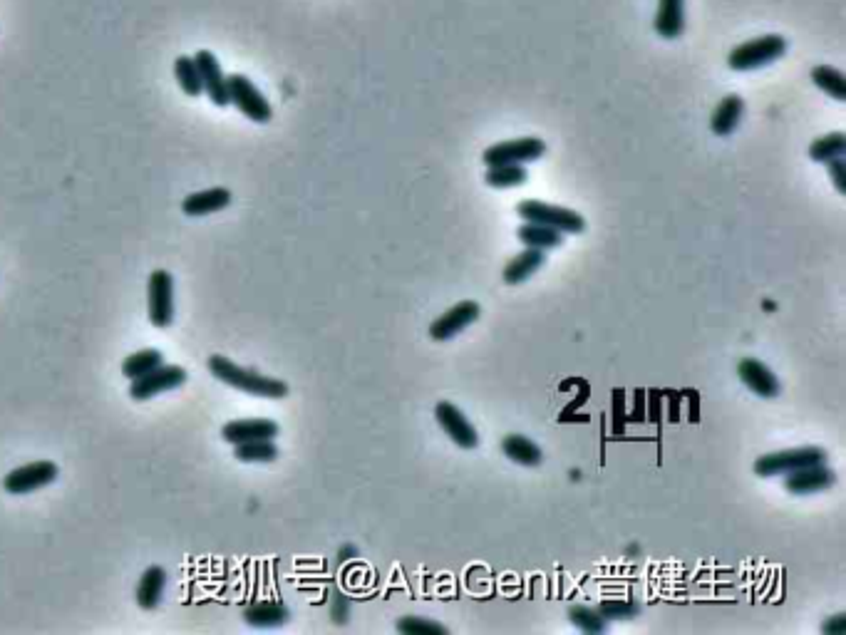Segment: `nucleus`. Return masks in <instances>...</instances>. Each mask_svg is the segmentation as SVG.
Segmentation results:
<instances>
[{
	"instance_id": "nucleus-1",
	"label": "nucleus",
	"mask_w": 846,
	"mask_h": 635,
	"mask_svg": "<svg viewBox=\"0 0 846 635\" xmlns=\"http://www.w3.org/2000/svg\"><path fill=\"white\" fill-rule=\"evenodd\" d=\"M209 373L224 385L234 387V390L246 392V395L263 397V400H283L288 395V385L278 378H268L259 370L244 368V365L234 363L226 355H211L209 358Z\"/></svg>"
},
{
	"instance_id": "nucleus-2",
	"label": "nucleus",
	"mask_w": 846,
	"mask_h": 635,
	"mask_svg": "<svg viewBox=\"0 0 846 635\" xmlns=\"http://www.w3.org/2000/svg\"><path fill=\"white\" fill-rule=\"evenodd\" d=\"M784 53H787V40H784V35H760V38H752L747 40V43L737 45V48L727 55V65H730V70L737 72L760 70V67L777 63V60L784 58Z\"/></svg>"
},
{
	"instance_id": "nucleus-3",
	"label": "nucleus",
	"mask_w": 846,
	"mask_h": 635,
	"mask_svg": "<svg viewBox=\"0 0 846 635\" xmlns=\"http://www.w3.org/2000/svg\"><path fill=\"white\" fill-rule=\"evenodd\" d=\"M827 462V452L822 447H797V449H782V452L762 454L755 459V474L757 477H777V474L797 472L802 467H812V464Z\"/></svg>"
},
{
	"instance_id": "nucleus-4",
	"label": "nucleus",
	"mask_w": 846,
	"mask_h": 635,
	"mask_svg": "<svg viewBox=\"0 0 846 635\" xmlns=\"http://www.w3.org/2000/svg\"><path fill=\"white\" fill-rule=\"evenodd\" d=\"M226 82H229V102L241 115L249 117L256 125H266V122L273 120L271 102L263 97V92L249 77L236 72V75H226Z\"/></svg>"
},
{
	"instance_id": "nucleus-5",
	"label": "nucleus",
	"mask_w": 846,
	"mask_h": 635,
	"mask_svg": "<svg viewBox=\"0 0 846 635\" xmlns=\"http://www.w3.org/2000/svg\"><path fill=\"white\" fill-rule=\"evenodd\" d=\"M517 211L524 221L551 226V229L561 231V234H581V231L586 229L584 216L571 209H564V206H551L544 204V201L524 199L517 206Z\"/></svg>"
},
{
	"instance_id": "nucleus-6",
	"label": "nucleus",
	"mask_w": 846,
	"mask_h": 635,
	"mask_svg": "<svg viewBox=\"0 0 846 635\" xmlns=\"http://www.w3.org/2000/svg\"><path fill=\"white\" fill-rule=\"evenodd\" d=\"M60 477V467L50 459H38V462L23 464V467H15L13 472L5 474L3 489L13 497H23V494H33L38 489L50 487L55 479Z\"/></svg>"
},
{
	"instance_id": "nucleus-7",
	"label": "nucleus",
	"mask_w": 846,
	"mask_h": 635,
	"mask_svg": "<svg viewBox=\"0 0 846 635\" xmlns=\"http://www.w3.org/2000/svg\"><path fill=\"white\" fill-rule=\"evenodd\" d=\"M147 316L154 328H169L174 323V278L157 268L147 281Z\"/></svg>"
},
{
	"instance_id": "nucleus-8",
	"label": "nucleus",
	"mask_w": 846,
	"mask_h": 635,
	"mask_svg": "<svg viewBox=\"0 0 846 635\" xmlns=\"http://www.w3.org/2000/svg\"><path fill=\"white\" fill-rule=\"evenodd\" d=\"M544 154L546 144L541 142L539 137H519L484 149L482 162L487 164V167H497V164H529L541 159Z\"/></svg>"
},
{
	"instance_id": "nucleus-9",
	"label": "nucleus",
	"mask_w": 846,
	"mask_h": 635,
	"mask_svg": "<svg viewBox=\"0 0 846 635\" xmlns=\"http://www.w3.org/2000/svg\"><path fill=\"white\" fill-rule=\"evenodd\" d=\"M187 382V370L182 365H167L162 363L159 368H154L152 373L142 375V378L132 380L130 385V397L137 402L152 400V397L162 395V392L177 390Z\"/></svg>"
},
{
	"instance_id": "nucleus-10",
	"label": "nucleus",
	"mask_w": 846,
	"mask_h": 635,
	"mask_svg": "<svg viewBox=\"0 0 846 635\" xmlns=\"http://www.w3.org/2000/svg\"><path fill=\"white\" fill-rule=\"evenodd\" d=\"M196 60V67H199V75H201V85H204V92L206 97H209L211 102H214L216 107H229V82H226V75H224V67H221L219 58H216L211 50H196L194 55Z\"/></svg>"
},
{
	"instance_id": "nucleus-11",
	"label": "nucleus",
	"mask_w": 846,
	"mask_h": 635,
	"mask_svg": "<svg viewBox=\"0 0 846 635\" xmlns=\"http://www.w3.org/2000/svg\"><path fill=\"white\" fill-rule=\"evenodd\" d=\"M435 417L442 430H445V435L450 437L457 447L474 449L479 445V435L472 427V422H469L467 417H464V412L452 405V402H440V405L435 407Z\"/></svg>"
},
{
	"instance_id": "nucleus-12",
	"label": "nucleus",
	"mask_w": 846,
	"mask_h": 635,
	"mask_svg": "<svg viewBox=\"0 0 846 635\" xmlns=\"http://www.w3.org/2000/svg\"><path fill=\"white\" fill-rule=\"evenodd\" d=\"M479 316H482V308H479L477 301L457 303L455 308L442 313V316L430 325L432 340H452L455 335L462 333V330H467Z\"/></svg>"
},
{
	"instance_id": "nucleus-13",
	"label": "nucleus",
	"mask_w": 846,
	"mask_h": 635,
	"mask_svg": "<svg viewBox=\"0 0 846 635\" xmlns=\"http://www.w3.org/2000/svg\"><path fill=\"white\" fill-rule=\"evenodd\" d=\"M784 489L792 494H814V492H824V489L832 487L834 482H837V474L832 472V469L827 467V462L824 464H812V467H802L797 469V472H789L784 474Z\"/></svg>"
},
{
	"instance_id": "nucleus-14",
	"label": "nucleus",
	"mask_w": 846,
	"mask_h": 635,
	"mask_svg": "<svg viewBox=\"0 0 846 635\" xmlns=\"http://www.w3.org/2000/svg\"><path fill=\"white\" fill-rule=\"evenodd\" d=\"M281 427L273 420H231L226 422L224 430H221V437L229 445H241V442H254V440H276Z\"/></svg>"
},
{
	"instance_id": "nucleus-15",
	"label": "nucleus",
	"mask_w": 846,
	"mask_h": 635,
	"mask_svg": "<svg viewBox=\"0 0 846 635\" xmlns=\"http://www.w3.org/2000/svg\"><path fill=\"white\" fill-rule=\"evenodd\" d=\"M737 375H740V380L745 382L755 395L765 397V400H772V397L780 395V380H777L775 373H772L767 365H762L760 360L755 358L740 360V365H737Z\"/></svg>"
},
{
	"instance_id": "nucleus-16",
	"label": "nucleus",
	"mask_w": 846,
	"mask_h": 635,
	"mask_svg": "<svg viewBox=\"0 0 846 635\" xmlns=\"http://www.w3.org/2000/svg\"><path fill=\"white\" fill-rule=\"evenodd\" d=\"M229 204H231V191L229 189L211 187V189L194 191V194H189L187 199L182 201V211L187 216H194V219H199V216H209V214H216V211H224Z\"/></svg>"
},
{
	"instance_id": "nucleus-17",
	"label": "nucleus",
	"mask_w": 846,
	"mask_h": 635,
	"mask_svg": "<svg viewBox=\"0 0 846 635\" xmlns=\"http://www.w3.org/2000/svg\"><path fill=\"white\" fill-rule=\"evenodd\" d=\"M164 586H167V571L159 564L144 569L142 576H139L137 591H134V598H137V606L142 611H154L159 606L164 596Z\"/></svg>"
},
{
	"instance_id": "nucleus-18",
	"label": "nucleus",
	"mask_w": 846,
	"mask_h": 635,
	"mask_svg": "<svg viewBox=\"0 0 846 635\" xmlns=\"http://www.w3.org/2000/svg\"><path fill=\"white\" fill-rule=\"evenodd\" d=\"M653 28L665 40L680 38L685 30V0H658Z\"/></svg>"
},
{
	"instance_id": "nucleus-19",
	"label": "nucleus",
	"mask_w": 846,
	"mask_h": 635,
	"mask_svg": "<svg viewBox=\"0 0 846 635\" xmlns=\"http://www.w3.org/2000/svg\"><path fill=\"white\" fill-rule=\"evenodd\" d=\"M291 611L281 601H256L244 608V621L254 628H276L288 623Z\"/></svg>"
},
{
	"instance_id": "nucleus-20",
	"label": "nucleus",
	"mask_w": 846,
	"mask_h": 635,
	"mask_svg": "<svg viewBox=\"0 0 846 635\" xmlns=\"http://www.w3.org/2000/svg\"><path fill=\"white\" fill-rule=\"evenodd\" d=\"M742 115H745V102H742L740 95L722 97L713 117H710V129H713L717 137H727V134L735 132L737 125H740Z\"/></svg>"
},
{
	"instance_id": "nucleus-21",
	"label": "nucleus",
	"mask_w": 846,
	"mask_h": 635,
	"mask_svg": "<svg viewBox=\"0 0 846 635\" xmlns=\"http://www.w3.org/2000/svg\"><path fill=\"white\" fill-rule=\"evenodd\" d=\"M544 261H546L544 251H539V249L521 251V254L514 256L512 261L507 263V268H504V283H509V286L524 283L526 278L534 276V273L539 271L541 266H544Z\"/></svg>"
},
{
	"instance_id": "nucleus-22",
	"label": "nucleus",
	"mask_w": 846,
	"mask_h": 635,
	"mask_svg": "<svg viewBox=\"0 0 846 635\" xmlns=\"http://www.w3.org/2000/svg\"><path fill=\"white\" fill-rule=\"evenodd\" d=\"M517 236L526 249L549 251V249H559V246L564 244L561 231L551 229V226H544V224H531V221H526V224L521 226Z\"/></svg>"
},
{
	"instance_id": "nucleus-23",
	"label": "nucleus",
	"mask_w": 846,
	"mask_h": 635,
	"mask_svg": "<svg viewBox=\"0 0 846 635\" xmlns=\"http://www.w3.org/2000/svg\"><path fill=\"white\" fill-rule=\"evenodd\" d=\"M502 452L507 454L512 462L521 464V467H539L544 454H541L539 445L534 440L524 435H507L502 440Z\"/></svg>"
},
{
	"instance_id": "nucleus-24",
	"label": "nucleus",
	"mask_w": 846,
	"mask_h": 635,
	"mask_svg": "<svg viewBox=\"0 0 846 635\" xmlns=\"http://www.w3.org/2000/svg\"><path fill=\"white\" fill-rule=\"evenodd\" d=\"M162 363H164L162 350H157V348L137 350V353L127 355L125 363H122V375H125L127 380H137V378H142V375L152 373V370L159 368Z\"/></svg>"
},
{
	"instance_id": "nucleus-25",
	"label": "nucleus",
	"mask_w": 846,
	"mask_h": 635,
	"mask_svg": "<svg viewBox=\"0 0 846 635\" xmlns=\"http://www.w3.org/2000/svg\"><path fill=\"white\" fill-rule=\"evenodd\" d=\"M812 82L819 87V90L827 92L832 100L837 102L846 100V77L842 70H837V67L817 65L812 70Z\"/></svg>"
},
{
	"instance_id": "nucleus-26",
	"label": "nucleus",
	"mask_w": 846,
	"mask_h": 635,
	"mask_svg": "<svg viewBox=\"0 0 846 635\" xmlns=\"http://www.w3.org/2000/svg\"><path fill=\"white\" fill-rule=\"evenodd\" d=\"M529 174H526L524 164H497V167H489L487 174H484V182L494 189H514L526 184Z\"/></svg>"
},
{
	"instance_id": "nucleus-27",
	"label": "nucleus",
	"mask_w": 846,
	"mask_h": 635,
	"mask_svg": "<svg viewBox=\"0 0 846 635\" xmlns=\"http://www.w3.org/2000/svg\"><path fill=\"white\" fill-rule=\"evenodd\" d=\"M174 77H177V85L182 87L184 95L199 97L201 92H204L194 55H179V58L174 60Z\"/></svg>"
},
{
	"instance_id": "nucleus-28",
	"label": "nucleus",
	"mask_w": 846,
	"mask_h": 635,
	"mask_svg": "<svg viewBox=\"0 0 846 635\" xmlns=\"http://www.w3.org/2000/svg\"><path fill=\"white\" fill-rule=\"evenodd\" d=\"M234 457L244 464H268L278 459V447L273 440H254L234 445Z\"/></svg>"
},
{
	"instance_id": "nucleus-29",
	"label": "nucleus",
	"mask_w": 846,
	"mask_h": 635,
	"mask_svg": "<svg viewBox=\"0 0 846 635\" xmlns=\"http://www.w3.org/2000/svg\"><path fill=\"white\" fill-rule=\"evenodd\" d=\"M846 152V134L844 132H829L824 134V137L814 139L812 147H809V157L814 159V162H832V159L837 157H844Z\"/></svg>"
},
{
	"instance_id": "nucleus-30",
	"label": "nucleus",
	"mask_w": 846,
	"mask_h": 635,
	"mask_svg": "<svg viewBox=\"0 0 846 635\" xmlns=\"http://www.w3.org/2000/svg\"><path fill=\"white\" fill-rule=\"evenodd\" d=\"M569 618H571V623H574V626L584 633H603V631H606V618H603L601 613L593 611V608H588V606H574L569 611Z\"/></svg>"
},
{
	"instance_id": "nucleus-31",
	"label": "nucleus",
	"mask_w": 846,
	"mask_h": 635,
	"mask_svg": "<svg viewBox=\"0 0 846 635\" xmlns=\"http://www.w3.org/2000/svg\"><path fill=\"white\" fill-rule=\"evenodd\" d=\"M397 631L405 635H445L447 628L442 623L420 616H405L397 621Z\"/></svg>"
},
{
	"instance_id": "nucleus-32",
	"label": "nucleus",
	"mask_w": 846,
	"mask_h": 635,
	"mask_svg": "<svg viewBox=\"0 0 846 635\" xmlns=\"http://www.w3.org/2000/svg\"><path fill=\"white\" fill-rule=\"evenodd\" d=\"M606 621H628V618L638 616V606L633 601H606L598 608Z\"/></svg>"
},
{
	"instance_id": "nucleus-33",
	"label": "nucleus",
	"mask_w": 846,
	"mask_h": 635,
	"mask_svg": "<svg viewBox=\"0 0 846 635\" xmlns=\"http://www.w3.org/2000/svg\"><path fill=\"white\" fill-rule=\"evenodd\" d=\"M827 167H829V177H832L834 187H837V191H842V194H846V162H844V157L832 159V162H827Z\"/></svg>"
},
{
	"instance_id": "nucleus-34",
	"label": "nucleus",
	"mask_w": 846,
	"mask_h": 635,
	"mask_svg": "<svg viewBox=\"0 0 846 635\" xmlns=\"http://www.w3.org/2000/svg\"><path fill=\"white\" fill-rule=\"evenodd\" d=\"M333 618L338 623L348 621V601H345V596H340V593H335L333 598Z\"/></svg>"
},
{
	"instance_id": "nucleus-35",
	"label": "nucleus",
	"mask_w": 846,
	"mask_h": 635,
	"mask_svg": "<svg viewBox=\"0 0 846 635\" xmlns=\"http://www.w3.org/2000/svg\"><path fill=\"white\" fill-rule=\"evenodd\" d=\"M822 633H839V635H844L846 633V616H844V613H839V616L829 618V621L822 626Z\"/></svg>"
},
{
	"instance_id": "nucleus-36",
	"label": "nucleus",
	"mask_w": 846,
	"mask_h": 635,
	"mask_svg": "<svg viewBox=\"0 0 846 635\" xmlns=\"http://www.w3.org/2000/svg\"><path fill=\"white\" fill-rule=\"evenodd\" d=\"M355 554H358L355 546H345V549H340V561H348V556H355Z\"/></svg>"
}]
</instances>
